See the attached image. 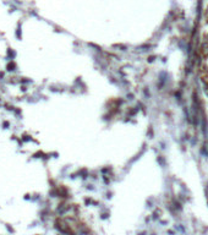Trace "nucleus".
<instances>
[{"label":"nucleus","mask_w":208,"mask_h":235,"mask_svg":"<svg viewBox=\"0 0 208 235\" xmlns=\"http://www.w3.org/2000/svg\"><path fill=\"white\" fill-rule=\"evenodd\" d=\"M201 53H202V55L205 56V58L208 56V40L202 44V47H201Z\"/></svg>","instance_id":"1"}]
</instances>
